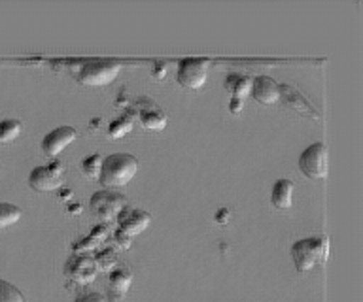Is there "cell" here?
<instances>
[{
  "mask_svg": "<svg viewBox=\"0 0 363 302\" xmlns=\"http://www.w3.org/2000/svg\"><path fill=\"white\" fill-rule=\"evenodd\" d=\"M102 157L101 155H89V157H85L84 163H82V170L87 178L91 180H101V172H102Z\"/></svg>",
  "mask_w": 363,
  "mask_h": 302,
  "instance_id": "ffe728a7",
  "label": "cell"
},
{
  "mask_svg": "<svg viewBox=\"0 0 363 302\" xmlns=\"http://www.w3.org/2000/svg\"><path fill=\"white\" fill-rule=\"evenodd\" d=\"M135 110H127L121 117H118V120L110 125V131H108L110 138H112V140H118V138H123L125 134H129V132L133 131V127H135Z\"/></svg>",
  "mask_w": 363,
  "mask_h": 302,
  "instance_id": "e0dca14e",
  "label": "cell"
},
{
  "mask_svg": "<svg viewBox=\"0 0 363 302\" xmlns=\"http://www.w3.org/2000/svg\"><path fill=\"white\" fill-rule=\"evenodd\" d=\"M0 302H27L25 296L16 285L6 281V279H0Z\"/></svg>",
  "mask_w": 363,
  "mask_h": 302,
  "instance_id": "44dd1931",
  "label": "cell"
},
{
  "mask_svg": "<svg viewBox=\"0 0 363 302\" xmlns=\"http://www.w3.org/2000/svg\"><path fill=\"white\" fill-rule=\"evenodd\" d=\"M299 168L312 182L328 178V148L323 144H312L299 157Z\"/></svg>",
  "mask_w": 363,
  "mask_h": 302,
  "instance_id": "5b68a950",
  "label": "cell"
},
{
  "mask_svg": "<svg viewBox=\"0 0 363 302\" xmlns=\"http://www.w3.org/2000/svg\"><path fill=\"white\" fill-rule=\"evenodd\" d=\"M252 83H254V80L248 78V76L229 74L225 80V89L231 93L233 98L244 100L252 93Z\"/></svg>",
  "mask_w": 363,
  "mask_h": 302,
  "instance_id": "2e32d148",
  "label": "cell"
},
{
  "mask_svg": "<svg viewBox=\"0 0 363 302\" xmlns=\"http://www.w3.org/2000/svg\"><path fill=\"white\" fill-rule=\"evenodd\" d=\"M74 302H106V298L101 293H87V295L78 296Z\"/></svg>",
  "mask_w": 363,
  "mask_h": 302,
  "instance_id": "7402d4cb",
  "label": "cell"
},
{
  "mask_svg": "<svg viewBox=\"0 0 363 302\" xmlns=\"http://www.w3.org/2000/svg\"><path fill=\"white\" fill-rule=\"evenodd\" d=\"M136 115L140 117V123L144 129H150V131H163L167 127V115L163 114V110L159 108L157 104L152 103L150 98H140L136 103L135 108Z\"/></svg>",
  "mask_w": 363,
  "mask_h": 302,
  "instance_id": "9c48e42d",
  "label": "cell"
},
{
  "mask_svg": "<svg viewBox=\"0 0 363 302\" xmlns=\"http://www.w3.org/2000/svg\"><path fill=\"white\" fill-rule=\"evenodd\" d=\"M278 89H280V100H282L286 106L294 108L295 112H299V114L308 115L312 120H318V117H320V114L314 110V106H312L295 87L284 83V86H278Z\"/></svg>",
  "mask_w": 363,
  "mask_h": 302,
  "instance_id": "4fadbf2b",
  "label": "cell"
},
{
  "mask_svg": "<svg viewBox=\"0 0 363 302\" xmlns=\"http://www.w3.org/2000/svg\"><path fill=\"white\" fill-rule=\"evenodd\" d=\"M229 217H231L229 210H227V208H221V210L218 211V216H216V221L220 223V225H225V223L229 221Z\"/></svg>",
  "mask_w": 363,
  "mask_h": 302,
  "instance_id": "603a6c76",
  "label": "cell"
},
{
  "mask_svg": "<svg viewBox=\"0 0 363 302\" xmlns=\"http://www.w3.org/2000/svg\"><path fill=\"white\" fill-rule=\"evenodd\" d=\"M118 223L119 231L116 234V238L121 242H129L133 236L144 233L147 228V225L152 223V216L142 210H133V208H123V210L118 214Z\"/></svg>",
  "mask_w": 363,
  "mask_h": 302,
  "instance_id": "ba28073f",
  "label": "cell"
},
{
  "mask_svg": "<svg viewBox=\"0 0 363 302\" xmlns=\"http://www.w3.org/2000/svg\"><path fill=\"white\" fill-rule=\"evenodd\" d=\"M138 172V159L129 153H113L102 161V172L99 182L104 187L119 189L136 176Z\"/></svg>",
  "mask_w": 363,
  "mask_h": 302,
  "instance_id": "6da1fadb",
  "label": "cell"
},
{
  "mask_svg": "<svg viewBox=\"0 0 363 302\" xmlns=\"http://www.w3.org/2000/svg\"><path fill=\"white\" fill-rule=\"evenodd\" d=\"M78 138V131L74 127H59L55 131H51L48 137L42 140V149L45 155L57 157Z\"/></svg>",
  "mask_w": 363,
  "mask_h": 302,
  "instance_id": "30bf717a",
  "label": "cell"
},
{
  "mask_svg": "<svg viewBox=\"0 0 363 302\" xmlns=\"http://www.w3.org/2000/svg\"><path fill=\"white\" fill-rule=\"evenodd\" d=\"M244 100H238V98H231V114H240L242 112Z\"/></svg>",
  "mask_w": 363,
  "mask_h": 302,
  "instance_id": "cb8c5ba5",
  "label": "cell"
},
{
  "mask_svg": "<svg viewBox=\"0 0 363 302\" xmlns=\"http://www.w3.org/2000/svg\"><path fill=\"white\" fill-rule=\"evenodd\" d=\"M0 168H2V165H0Z\"/></svg>",
  "mask_w": 363,
  "mask_h": 302,
  "instance_id": "484cf974",
  "label": "cell"
},
{
  "mask_svg": "<svg viewBox=\"0 0 363 302\" xmlns=\"http://www.w3.org/2000/svg\"><path fill=\"white\" fill-rule=\"evenodd\" d=\"M23 125L19 120L0 121V144H10L21 137Z\"/></svg>",
  "mask_w": 363,
  "mask_h": 302,
  "instance_id": "d6986e66",
  "label": "cell"
},
{
  "mask_svg": "<svg viewBox=\"0 0 363 302\" xmlns=\"http://www.w3.org/2000/svg\"><path fill=\"white\" fill-rule=\"evenodd\" d=\"M130 284H133V272L127 267L116 268L110 274V285H108V301L121 302L127 295Z\"/></svg>",
  "mask_w": 363,
  "mask_h": 302,
  "instance_id": "5bb4252c",
  "label": "cell"
},
{
  "mask_svg": "<svg viewBox=\"0 0 363 302\" xmlns=\"http://www.w3.org/2000/svg\"><path fill=\"white\" fill-rule=\"evenodd\" d=\"M208 59H182L180 63H178V76H176V80H178V83L182 87L191 89V91H199L206 83V72H208Z\"/></svg>",
  "mask_w": 363,
  "mask_h": 302,
  "instance_id": "8992f818",
  "label": "cell"
},
{
  "mask_svg": "<svg viewBox=\"0 0 363 302\" xmlns=\"http://www.w3.org/2000/svg\"><path fill=\"white\" fill-rule=\"evenodd\" d=\"M328 255V240L325 238H305L295 242L291 248V257H294L295 267L299 272H308L314 268L318 259H325Z\"/></svg>",
  "mask_w": 363,
  "mask_h": 302,
  "instance_id": "3957f363",
  "label": "cell"
},
{
  "mask_svg": "<svg viewBox=\"0 0 363 302\" xmlns=\"http://www.w3.org/2000/svg\"><path fill=\"white\" fill-rule=\"evenodd\" d=\"M121 72V64L116 61H104V59H93L82 64L78 70V81L87 87L110 86L118 74Z\"/></svg>",
  "mask_w": 363,
  "mask_h": 302,
  "instance_id": "7a4b0ae2",
  "label": "cell"
},
{
  "mask_svg": "<svg viewBox=\"0 0 363 302\" xmlns=\"http://www.w3.org/2000/svg\"><path fill=\"white\" fill-rule=\"evenodd\" d=\"M163 70H164L163 64H157V72H155V78H157V80H161V78H163Z\"/></svg>",
  "mask_w": 363,
  "mask_h": 302,
  "instance_id": "d4e9b609",
  "label": "cell"
},
{
  "mask_svg": "<svg viewBox=\"0 0 363 302\" xmlns=\"http://www.w3.org/2000/svg\"><path fill=\"white\" fill-rule=\"evenodd\" d=\"M252 97L263 106H272L280 100V89L278 83L269 76H257L252 83Z\"/></svg>",
  "mask_w": 363,
  "mask_h": 302,
  "instance_id": "7c38bea8",
  "label": "cell"
},
{
  "mask_svg": "<svg viewBox=\"0 0 363 302\" xmlns=\"http://www.w3.org/2000/svg\"><path fill=\"white\" fill-rule=\"evenodd\" d=\"M65 272H67L68 278H72L76 284L85 285L95 279L96 265L93 259H89V257L78 255V257H72V259L67 262Z\"/></svg>",
  "mask_w": 363,
  "mask_h": 302,
  "instance_id": "8fae6325",
  "label": "cell"
},
{
  "mask_svg": "<svg viewBox=\"0 0 363 302\" xmlns=\"http://www.w3.org/2000/svg\"><path fill=\"white\" fill-rule=\"evenodd\" d=\"M127 204L129 202H127L123 194L112 193V191H99V193L91 197L89 208L96 219L108 223L112 221L123 208H127Z\"/></svg>",
  "mask_w": 363,
  "mask_h": 302,
  "instance_id": "52a82bcc",
  "label": "cell"
},
{
  "mask_svg": "<svg viewBox=\"0 0 363 302\" xmlns=\"http://www.w3.org/2000/svg\"><path fill=\"white\" fill-rule=\"evenodd\" d=\"M23 211L19 206L8 204V202H0V231L16 225L21 219Z\"/></svg>",
  "mask_w": 363,
  "mask_h": 302,
  "instance_id": "ac0fdd59",
  "label": "cell"
},
{
  "mask_svg": "<svg viewBox=\"0 0 363 302\" xmlns=\"http://www.w3.org/2000/svg\"><path fill=\"white\" fill-rule=\"evenodd\" d=\"M294 182L289 180H278L272 187L271 202L277 210H289L294 204Z\"/></svg>",
  "mask_w": 363,
  "mask_h": 302,
  "instance_id": "9a60e30c",
  "label": "cell"
},
{
  "mask_svg": "<svg viewBox=\"0 0 363 302\" xmlns=\"http://www.w3.org/2000/svg\"><path fill=\"white\" fill-rule=\"evenodd\" d=\"M65 165L61 161H53L51 165L48 166H36L33 172H30V178H28V183L34 191L38 193H51V191H57V189L62 187V182H65Z\"/></svg>",
  "mask_w": 363,
  "mask_h": 302,
  "instance_id": "277c9868",
  "label": "cell"
}]
</instances>
